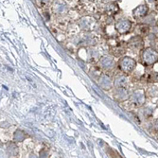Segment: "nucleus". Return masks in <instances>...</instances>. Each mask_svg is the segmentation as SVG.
I'll return each mask as SVG.
<instances>
[{
  "label": "nucleus",
  "mask_w": 158,
  "mask_h": 158,
  "mask_svg": "<svg viewBox=\"0 0 158 158\" xmlns=\"http://www.w3.org/2000/svg\"><path fill=\"white\" fill-rule=\"evenodd\" d=\"M136 66V62L131 57H123L118 62V67L125 74L132 73Z\"/></svg>",
  "instance_id": "f257e3e1"
},
{
  "label": "nucleus",
  "mask_w": 158,
  "mask_h": 158,
  "mask_svg": "<svg viewBox=\"0 0 158 158\" xmlns=\"http://www.w3.org/2000/svg\"><path fill=\"white\" fill-rule=\"evenodd\" d=\"M142 61L145 65H152L158 62V52L153 48H146L142 53Z\"/></svg>",
  "instance_id": "f03ea898"
},
{
  "label": "nucleus",
  "mask_w": 158,
  "mask_h": 158,
  "mask_svg": "<svg viewBox=\"0 0 158 158\" xmlns=\"http://www.w3.org/2000/svg\"><path fill=\"white\" fill-rule=\"evenodd\" d=\"M130 99L134 104H135L137 106H142L146 102V93L142 89L135 90L130 96Z\"/></svg>",
  "instance_id": "7ed1b4c3"
},
{
  "label": "nucleus",
  "mask_w": 158,
  "mask_h": 158,
  "mask_svg": "<svg viewBox=\"0 0 158 158\" xmlns=\"http://www.w3.org/2000/svg\"><path fill=\"white\" fill-rule=\"evenodd\" d=\"M131 27H132V23L127 19H120L116 23V30L121 34L127 33L131 30Z\"/></svg>",
  "instance_id": "20e7f679"
},
{
  "label": "nucleus",
  "mask_w": 158,
  "mask_h": 158,
  "mask_svg": "<svg viewBox=\"0 0 158 158\" xmlns=\"http://www.w3.org/2000/svg\"><path fill=\"white\" fill-rule=\"evenodd\" d=\"M98 83H99V85L102 86L103 89H110V88H112V86L114 85V82H113L111 77L108 76L107 74H102V76L99 77Z\"/></svg>",
  "instance_id": "39448f33"
},
{
  "label": "nucleus",
  "mask_w": 158,
  "mask_h": 158,
  "mask_svg": "<svg viewBox=\"0 0 158 158\" xmlns=\"http://www.w3.org/2000/svg\"><path fill=\"white\" fill-rule=\"evenodd\" d=\"M100 66L106 70H111L114 67V61L113 58L108 56H104L100 59Z\"/></svg>",
  "instance_id": "423d86ee"
},
{
  "label": "nucleus",
  "mask_w": 158,
  "mask_h": 158,
  "mask_svg": "<svg viewBox=\"0 0 158 158\" xmlns=\"http://www.w3.org/2000/svg\"><path fill=\"white\" fill-rule=\"evenodd\" d=\"M129 98H130V95L125 87H117L116 91H114V98L118 100H126Z\"/></svg>",
  "instance_id": "0eeeda50"
},
{
  "label": "nucleus",
  "mask_w": 158,
  "mask_h": 158,
  "mask_svg": "<svg viewBox=\"0 0 158 158\" xmlns=\"http://www.w3.org/2000/svg\"><path fill=\"white\" fill-rule=\"evenodd\" d=\"M129 46L134 49H139L143 46V40L139 36H135L129 41Z\"/></svg>",
  "instance_id": "6e6552de"
},
{
  "label": "nucleus",
  "mask_w": 158,
  "mask_h": 158,
  "mask_svg": "<svg viewBox=\"0 0 158 158\" xmlns=\"http://www.w3.org/2000/svg\"><path fill=\"white\" fill-rule=\"evenodd\" d=\"M149 10V8L147 5H140L137 8H135V10H134V15L135 17H143L147 15Z\"/></svg>",
  "instance_id": "1a4fd4ad"
},
{
  "label": "nucleus",
  "mask_w": 158,
  "mask_h": 158,
  "mask_svg": "<svg viewBox=\"0 0 158 158\" xmlns=\"http://www.w3.org/2000/svg\"><path fill=\"white\" fill-rule=\"evenodd\" d=\"M53 10L56 13L58 14H63V13H65L66 10H67V6L64 2L63 1H57L56 3H54V6H53Z\"/></svg>",
  "instance_id": "9d476101"
},
{
  "label": "nucleus",
  "mask_w": 158,
  "mask_h": 158,
  "mask_svg": "<svg viewBox=\"0 0 158 158\" xmlns=\"http://www.w3.org/2000/svg\"><path fill=\"white\" fill-rule=\"evenodd\" d=\"M127 84V78L123 75L117 76L114 81V85L116 87H125Z\"/></svg>",
  "instance_id": "9b49d317"
},
{
  "label": "nucleus",
  "mask_w": 158,
  "mask_h": 158,
  "mask_svg": "<svg viewBox=\"0 0 158 158\" xmlns=\"http://www.w3.org/2000/svg\"><path fill=\"white\" fill-rule=\"evenodd\" d=\"M25 137H26L25 133L20 131V130L16 131L15 133H14V135H13V139L15 142H22L25 139Z\"/></svg>",
  "instance_id": "f8f14e48"
},
{
  "label": "nucleus",
  "mask_w": 158,
  "mask_h": 158,
  "mask_svg": "<svg viewBox=\"0 0 158 158\" xmlns=\"http://www.w3.org/2000/svg\"><path fill=\"white\" fill-rule=\"evenodd\" d=\"M149 81H153V82L158 81V73L152 72V74H150V76H149Z\"/></svg>",
  "instance_id": "ddd939ff"
},
{
  "label": "nucleus",
  "mask_w": 158,
  "mask_h": 158,
  "mask_svg": "<svg viewBox=\"0 0 158 158\" xmlns=\"http://www.w3.org/2000/svg\"><path fill=\"white\" fill-rule=\"evenodd\" d=\"M149 94L151 95V97H157L158 96V89L156 87H154V86L153 87H151Z\"/></svg>",
  "instance_id": "4468645a"
},
{
  "label": "nucleus",
  "mask_w": 158,
  "mask_h": 158,
  "mask_svg": "<svg viewBox=\"0 0 158 158\" xmlns=\"http://www.w3.org/2000/svg\"><path fill=\"white\" fill-rule=\"evenodd\" d=\"M155 128H156V130H158V119L155 122Z\"/></svg>",
  "instance_id": "2eb2a0df"
}]
</instances>
